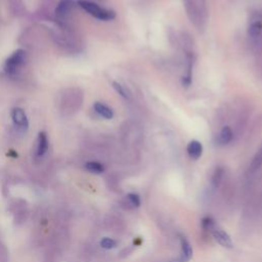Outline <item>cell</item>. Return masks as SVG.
<instances>
[{
    "label": "cell",
    "instance_id": "6da1fadb",
    "mask_svg": "<svg viewBox=\"0 0 262 262\" xmlns=\"http://www.w3.org/2000/svg\"><path fill=\"white\" fill-rule=\"evenodd\" d=\"M80 7H82L87 13L91 14L97 20L100 21H111L116 18V12L112 9H107L99 6L98 4L91 2V1H86V0H79L77 2Z\"/></svg>",
    "mask_w": 262,
    "mask_h": 262
},
{
    "label": "cell",
    "instance_id": "7a4b0ae2",
    "mask_svg": "<svg viewBox=\"0 0 262 262\" xmlns=\"http://www.w3.org/2000/svg\"><path fill=\"white\" fill-rule=\"evenodd\" d=\"M26 51L23 49H18L14 51L4 64V71L7 75L13 76L19 72L26 62Z\"/></svg>",
    "mask_w": 262,
    "mask_h": 262
},
{
    "label": "cell",
    "instance_id": "3957f363",
    "mask_svg": "<svg viewBox=\"0 0 262 262\" xmlns=\"http://www.w3.org/2000/svg\"><path fill=\"white\" fill-rule=\"evenodd\" d=\"M208 230L211 232L213 238L215 239V241L221 245L224 248H232V241L230 239V237L226 234V232L218 226L215 222H213L211 224V226L208 228Z\"/></svg>",
    "mask_w": 262,
    "mask_h": 262
},
{
    "label": "cell",
    "instance_id": "277c9868",
    "mask_svg": "<svg viewBox=\"0 0 262 262\" xmlns=\"http://www.w3.org/2000/svg\"><path fill=\"white\" fill-rule=\"evenodd\" d=\"M11 119L13 124L16 125L19 129L27 130L29 127V121L27 118V115L25 111L21 108H14L11 111Z\"/></svg>",
    "mask_w": 262,
    "mask_h": 262
},
{
    "label": "cell",
    "instance_id": "5b68a950",
    "mask_svg": "<svg viewBox=\"0 0 262 262\" xmlns=\"http://www.w3.org/2000/svg\"><path fill=\"white\" fill-rule=\"evenodd\" d=\"M75 6L76 3L73 0H62L59 5H57L55 12L59 17L65 18L73 10V8H75Z\"/></svg>",
    "mask_w": 262,
    "mask_h": 262
},
{
    "label": "cell",
    "instance_id": "8992f818",
    "mask_svg": "<svg viewBox=\"0 0 262 262\" xmlns=\"http://www.w3.org/2000/svg\"><path fill=\"white\" fill-rule=\"evenodd\" d=\"M179 240H180V246H181V254L179 257V262L190 261L193 256L192 246L184 237H180Z\"/></svg>",
    "mask_w": 262,
    "mask_h": 262
},
{
    "label": "cell",
    "instance_id": "52a82bcc",
    "mask_svg": "<svg viewBox=\"0 0 262 262\" xmlns=\"http://www.w3.org/2000/svg\"><path fill=\"white\" fill-rule=\"evenodd\" d=\"M187 154L192 159L198 160L203 153V145L198 140H192L190 143L187 144Z\"/></svg>",
    "mask_w": 262,
    "mask_h": 262
},
{
    "label": "cell",
    "instance_id": "ba28073f",
    "mask_svg": "<svg viewBox=\"0 0 262 262\" xmlns=\"http://www.w3.org/2000/svg\"><path fill=\"white\" fill-rule=\"evenodd\" d=\"M48 150V139L45 132H40L37 138V155L39 157L44 156Z\"/></svg>",
    "mask_w": 262,
    "mask_h": 262
},
{
    "label": "cell",
    "instance_id": "9c48e42d",
    "mask_svg": "<svg viewBox=\"0 0 262 262\" xmlns=\"http://www.w3.org/2000/svg\"><path fill=\"white\" fill-rule=\"evenodd\" d=\"M93 109L99 116H101V117L107 119V120H111L114 117L113 110L111 108H109L107 105H105L103 103H99V101H97V103H95L93 105Z\"/></svg>",
    "mask_w": 262,
    "mask_h": 262
},
{
    "label": "cell",
    "instance_id": "30bf717a",
    "mask_svg": "<svg viewBox=\"0 0 262 262\" xmlns=\"http://www.w3.org/2000/svg\"><path fill=\"white\" fill-rule=\"evenodd\" d=\"M231 139H232V131L230 127L225 126L221 129L219 134L217 136V143L219 145H226L231 141Z\"/></svg>",
    "mask_w": 262,
    "mask_h": 262
},
{
    "label": "cell",
    "instance_id": "8fae6325",
    "mask_svg": "<svg viewBox=\"0 0 262 262\" xmlns=\"http://www.w3.org/2000/svg\"><path fill=\"white\" fill-rule=\"evenodd\" d=\"M262 32V22L259 20H255L253 21L248 28V34L249 36H251L252 38H256L258 37Z\"/></svg>",
    "mask_w": 262,
    "mask_h": 262
},
{
    "label": "cell",
    "instance_id": "7c38bea8",
    "mask_svg": "<svg viewBox=\"0 0 262 262\" xmlns=\"http://www.w3.org/2000/svg\"><path fill=\"white\" fill-rule=\"evenodd\" d=\"M261 166H262V147L259 149V151L256 153V155L252 160V163L250 165L251 173L257 171Z\"/></svg>",
    "mask_w": 262,
    "mask_h": 262
},
{
    "label": "cell",
    "instance_id": "4fadbf2b",
    "mask_svg": "<svg viewBox=\"0 0 262 262\" xmlns=\"http://www.w3.org/2000/svg\"><path fill=\"white\" fill-rule=\"evenodd\" d=\"M85 168L95 174H99V173H103L105 171V167L103 164H100L99 162H95V161H91V162H87L85 164Z\"/></svg>",
    "mask_w": 262,
    "mask_h": 262
},
{
    "label": "cell",
    "instance_id": "5bb4252c",
    "mask_svg": "<svg viewBox=\"0 0 262 262\" xmlns=\"http://www.w3.org/2000/svg\"><path fill=\"white\" fill-rule=\"evenodd\" d=\"M126 203L129 208H137L140 205L139 197L136 194H129L126 196Z\"/></svg>",
    "mask_w": 262,
    "mask_h": 262
},
{
    "label": "cell",
    "instance_id": "9a60e30c",
    "mask_svg": "<svg viewBox=\"0 0 262 262\" xmlns=\"http://www.w3.org/2000/svg\"><path fill=\"white\" fill-rule=\"evenodd\" d=\"M113 87H114V89H115L116 91H117L122 97H124L125 99H129V98H130V93H129V91L125 88V87H124L122 84H120L119 82L114 81V82H113Z\"/></svg>",
    "mask_w": 262,
    "mask_h": 262
},
{
    "label": "cell",
    "instance_id": "2e32d148",
    "mask_svg": "<svg viewBox=\"0 0 262 262\" xmlns=\"http://www.w3.org/2000/svg\"><path fill=\"white\" fill-rule=\"evenodd\" d=\"M222 175H223V170L221 168H217L214 173H213V176H212V182L214 184V186H218L222 179Z\"/></svg>",
    "mask_w": 262,
    "mask_h": 262
},
{
    "label": "cell",
    "instance_id": "e0dca14e",
    "mask_svg": "<svg viewBox=\"0 0 262 262\" xmlns=\"http://www.w3.org/2000/svg\"><path fill=\"white\" fill-rule=\"evenodd\" d=\"M100 246L103 247L104 249H108V250H110V249L115 248V247H116V242H115L114 240L110 239V238H105V239L101 240V242H100Z\"/></svg>",
    "mask_w": 262,
    "mask_h": 262
}]
</instances>
